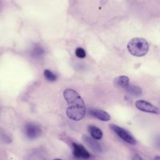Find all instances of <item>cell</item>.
<instances>
[{
    "label": "cell",
    "instance_id": "6da1fadb",
    "mask_svg": "<svg viewBox=\"0 0 160 160\" xmlns=\"http://www.w3.org/2000/svg\"><path fill=\"white\" fill-rule=\"evenodd\" d=\"M63 96L69 104L66 109L67 116L74 121L82 119L86 114V107L78 92L72 89H66L63 92Z\"/></svg>",
    "mask_w": 160,
    "mask_h": 160
},
{
    "label": "cell",
    "instance_id": "7a4b0ae2",
    "mask_svg": "<svg viewBox=\"0 0 160 160\" xmlns=\"http://www.w3.org/2000/svg\"><path fill=\"white\" fill-rule=\"evenodd\" d=\"M129 52L134 56L142 57L149 50L148 41L142 38H134L129 40L127 46Z\"/></svg>",
    "mask_w": 160,
    "mask_h": 160
},
{
    "label": "cell",
    "instance_id": "3957f363",
    "mask_svg": "<svg viewBox=\"0 0 160 160\" xmlns=\"http://www.w3.org/2000/svg\"><path fill=\"white\" fill-rule=\"evenodd\" d=\"M109 128L118 137L125 142L132 145H135L137 143L135 138L126 129L114 124H110Z\"/></svg>",
    "mask_w": 160,
    "mask_h": 160
},
{
    "label": "cell",
    "instance_id": "277c9868",
    "mask_svg": "<svg viewBox=\"0 0 160 160\" xmlns=\"http://www.w3.org/2000/svg\"><path fill=\"white\" fill-rule=\"evenodd\" d=\"M25 136L29 139H35L38 138L42 133L41 127L33 122H28L24 125L23 129Z\"/></svg>",
    "mask_w": 160,
    "mask_h": 160
},
{
    "label": "cell",
    "instance_id": "5b68a950",
    "mask_svg": "<svg viewBox=\"0 0 160 160\" xmlns=\"http://www.w3.org/2000/svg\"><path fill=\"white\" fill-rule=\"evenodd\" d=\"M136 107L144 112L153 113V114H159L160 113V110L156 106L153 105L151 102L146 101L143 99L137 100L135 102Z\"/></svg>",
    "mask_w": 160,
    "mask_h": 160
},
{
    "label": "cell",
    "instance_id": "8992f818",
    "mask_svg": "<svg viewBox=\"0 0 160 160\" xmlns=\"http://www.w3.org/2000/svg\"><path fill=\"white\" fill-rule=\"evenodd\" d=\"M72 153L74 157L79 159H88L90 158L91 154L81 144L73 142L72 144Z\"/></svg>",
    "mask_w": 160,
    "mask_h": 160
},
{
    "label": "cell",
    "instance_id": "52a82bcc",
    "mask_svg": "<svg viewBox=\"0 0 160 160\" xmlns=\"http://www.w3.org/2000/svg\"><path fill=\"white\" fill-rule=\"evenodd\" d=\"M82 139L84 142L94 152L101 153L102 151V148L101 144L96 141V139L93 138H91L86 135H83Z\"/></svg>",
    "mask_w": 160,
    "mask_h": 160
},
{
    "label": "cell",
    "instance_id": "ba28073f",
    "mask_svg": "<svg viewBox=\"0 0 160 160\" xmlns=\"http://www.w3.org/2000/svg\"><path fill=\"white\" fill-rule=\"evenodd\" d=\"M89 114L101 120L102 121H108L111 119V116L109 114V113H108L106 111L101 110V109H89Z\"/></svg>",
    "mask_w": 160,
    "mask_h": 160
},
{
    "label": "cell",
    "instance_id": "9c48e42d",
    "mask_svg": "<svg viewBox=\"0 0 160 160\" xmlns=\"http://www.w3.org/2000/svg\"><path fill=\"white\" fill-rule=\"evenodd\" d=\"M113 82L115 86L125 89L129 84V79L126 76H119L114 79Z\"/></svg>",
    "mask_w": 160,
    "mask_h": 160
},
{
    "label": "cell",
    "instance_id": "30bf717a",
    "mask_svg": "<svg viewBox=\"0 0 160 160\" xmlns=\"http://www.w3.org/2000/svg\"><path fill=\"white\" fill-rule=\"evenodd\" d=\"M88 131L91 134V136L96 140H99L102 137V132L99 128L90 125L88 126Z\"/></svg>",
    "mask_w": 160,
    "mask_h": 160
},
{
    "label": "cell",
    "instance_id": "8fae6325",
    "mask_svg": "<svg viewBox=\"0 0 160 160\" xmlns=\"http://www.w3.org/2000/svg\"><path fill=\"white\" fill-rule=\"evenodd\" d=\"M44 52H45V51H44V48L41 46L37 44L32 49L31 56L33 58H38L41 57L42 56H43L44 54Z\"/></svg>",
    "mask_w": 160,
    "mask_h": 160
},
{
    "label": "cell",
    "instance_id": "7c38bea8",
    "mask_svg": "<svg viewBox=\"0 0 160 160\" xmlns=\"http://www.w3.org/2000/svg\"><path fill=\"white\" fill-rule=\"evenodd\" d=\"M125 90L128 92L129 93L133 94V95H140L142 93V89L140 87L136 86V85H131L129 84Z\"/></svg>",
    "mask_w": 160,
    "mask_h": 160
},
{
    "label": "cell",
    "instance_id": "4fadbf2b",
    "mask_svg": "<svg viewBox=\"0 0 160 160\" xmlns=\"http://www.w3.org/2000/svg\"><path fill=\"white\" fill-rule=\"evenodd\" d=\"M44 76L48 81H51V82L55 81L57 79V76L49 69H45L44 70Z\"/></svg>",
    "mask_w": 160,
    "mask_h": 160
},
{
    "label": "cell",
    "instance_id": "5bb4252c",
    "mask_svg": "<svg viewBox=\"0 0 160 160\" xmlns=\"http://www.w3.org/2000/svg\"><path fill=\"white\" fill-rule=\"evenodd\" d=\"M75 54L78 58H84L86 56V52L82 48H78L76 49Z\"/></svg>",
    "mask_w": 160,
    "mask_h": 160
},
{
    "label": "cell",
    "instance_id": "9a60e30c",
    "mask_svg": "<svg viewBox=\"0 0 160 160\" xmlns=\"http://www.w3.org/2000/svg\"><path fill=\"white\" fill-rule=\"evenodd\" d=\"M154 142L155 146L160 149V136H156L154 140Z\"/></svg>",
    "mask_w": 160,
    "mask_h": 160
}]
</instances>
